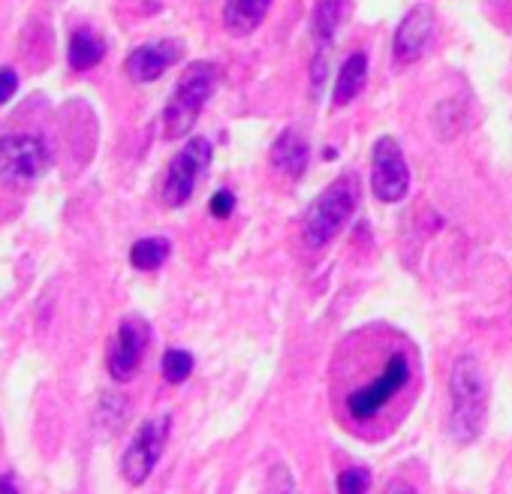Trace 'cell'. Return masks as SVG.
<instances>
[{
  "label": "cell",
  "mask_w": 512,
  "mask_h": 494,
  "mask_svg": "<svg viewBox=\"0 0 512 494\" xmlns=\"http://www.w3.org/2000/svg\"><path fill=\"white\" fill-rule=\"evenodd\" d=\"M422 392V356L413 338L389 323L350 332L329 365V401L335 422L380 443L392 437Z\"/></svg>",
  "instance_id": "obj_1"
},
{
  "label": "cell",
  "mask_w": 512,
  "mask_h": 494,
  "mask_svg": "<svg viewBox=\"0 0 512 494\" xmlns=\"http://www.w3.org/2000/svg\"><path fill=\"white\" fill-rule=\"evenodd\" d=\"M488 413V380L473 356H461L449 374V437L461 446L482 434Z\"/></svg>",
  "instance_id": "obj_2"
},
{
  "label": "cell",
  "mask_w": 512,
  "mask_h": 494,
  "mask_svg": "<svg viewBox=\"0 0 512 494\" xmlns=\"http://www.w3.org/2000/svg\"><path fill=\"white\" fill-rule=\"evenodd\" d=\"M362 199V181L356 172H344L335 178L305 211L302 217V238L311 251H323V247L347 226L356 205Z\"/></svg>",
  "instance_id": "obj_3"
},
{
  "label": "cell",
  "mask_w": 512,
  "mask_h": 494,
  "mask_svg": "<svg viewBox=\"0 0 512 494\" xmlns=\"http://www.w3.org/2000/svg\"><path fill=\"white\" fill-rule=\"evenodd\" d=\"M217 79H220L217 67L208 61H196L184 70V76L178 79V85H175L172 97L166 100V109H163L166 139H181L196 127L205 103L211 100V94L217 88Z\"/></svg>",
  "instance_id": "obj_4"
},
{
  "label": "cell",
  "mask_w": 512,
  "mask_h": 494,
  "mask_svg": "<svg viewBox=\"0 0 512 494\" xmlns=\"http://www.w3.org/2000/svg\"><path fill=\"white\" fill-rule=\"evenodd\" d=\"M211 157H214V145L205 136H193L184 142V148L172 157L160 187V199L166 208H181L190 202L193 190L199 187L202 175L211 166Z\"/></svg>",
  "instance_id": "obj_5"
},
{
  "label": "cell",
  "mask_w": 512,
  "mask_h": 494,
  "mask_svg": "<svg viewBox=\"0 0 512 494\" xmlns=\"http://www.w3.org/2000/svg\"><path fill=\"white\" fill-rule=\"evenodd\" d=\"M169 431H172V416L169 413L151 416V419H145L139 425V431L133 434L130 446L121 455V476L130 485H142L154 473L160 455L166 452Z\"/></svg>",
  "instance_id": "obj_6"
},
{
  "label": "cell",
  "mask_w": 512,
  "mask_h": 494,
  "mask_svg": "<svg viewBox=\"0 0 512 494\" xmlns=\"http://www.w3.org/2000/svg\"><path fill=\"white\" fill-rule=\"evenodd\" d=\"M52 163L49 145L40 136H4L0 139V181L4 184H28L46 175Z\"/></svg>",
  "instance_id": "obj_7"
},
{
  "label": "cell",
  "mask_w": 512,
  "mask_h": 494,
  "mask_svg": "<svg viewBox=\"0 0 512 494\" xmlns=\"http://www.w3.org/2000/svg\"><path fill=\"white\" fill-rule=\"evenodd\" d=\"M371 190L380 202L392 205L410 193V169L398 139L380 136L371 151Z\"/></svg>",
  "instance_id": "obj_8"
},
{
  "label": "cell",
  "mask_w": 512,
  "mask_h": 494,
  "mask_svg": "<svg viewBox=\"0 0 512 494\" xmlns=\"http://www.w3.org/2000/svg\"><path fill=\"white\" fill-rule=\"evenodd\" d=\"M148 344H151V326L142 317L121 320L115 338L109 341V356H106V368H109L112 380H118V383L133 380L148 353Z\"/></svg>",
  "instance_id": "obj_9"
},
{
  "label": "cell",
  "mask_w": 512,
  "mask_h": 494,
  "mask_svg": "<svg viewBox=\"0 0 512 494\" xmlns=\"http://www.w3.org/2000/svg\"><path fill=\"white\" fill-rule=\"evenodd\" d=\"M434 10L428 4H419L413 7L395 28V40H392V55L395 61L404 67V64H413L425 55V49L431 46L434 40Z\"/></svg>",
  "instance_id": "obj_10"
},
{
  "label": "cell",
  "mask_w": 512,
  "mask_h": 494,
  "mask_svg": "<svg viewBox=\"0 0 512 494\" xmlns=\"http://www.w3.org/2000/svg\"><path fill=\"white\" fill-rule=\"evenodd\" d=\"M178 58H181V46L172 43V40L145 43V46H139V49L130 52L124 70H127V76H130L136 85H148V82H157Z\"/></svg>",
  "instance_id": "obj_11"
},
{
  "label": "cell",
  "mask_w": 512,
  "mask_h": 494,
  "mask_svg": "<svg viewBox=\"0 0 512 494\" xmlns=\"http://www.w3.org/2000/svg\"><path fill=\"white\" fill-rule=\"evenodd\" d=\"M308 160H311L308 139L302 136V130L287 127L272 145V166L281 169L284 175H290L293 181H299L308 169Z\"/></svg>",
  "instance_id": "obj_12"
},
{
  "label": "cell",
  "mask_w": 512,
  "mask_h": 494,
  "mask_svg": "<svg viewBox=\"0 0 512 494\" xmlns=\"http://www.w3.org/2000/svg\"><path fill=\"white\" fill-rule=\"evenodd\" d=\"M272 0H223V25L232 37H250L269 16Z\"/></svg>",
  "instance_id": "obj_13"
},
{
  "label": "cell",
  "mask_w": 512,
  "mask_h": 494,
  "mask_svg": "<svg viewBox=\"0 0 512 494\" xmlns=\"http://www.w3.org/2000/svg\"><path fill=\"white\" fill-rule=\"evenodd\" d=\"M365 82H368V55H365V52H353V55L341 64L338 79H335V91H332L335 109L350 106V103L362 94Z\"/></svg>",
  "instance_id": "obj_14"
},
{
  "label": "cell",
  "mask_w": 512,
  "mask_h": 494,
  "mask_svg": "<svg viewBox=\"0 0 512 494\" xmlns=\"http://www.w3.org/2000/svg\"><path fill=\"white\" fill-rule=\"evenodd\" d=\"M103 58H106V40L97 31H91V28L73 31L70 46H67V61L76 73L94 70Z\"/></svg>",
  "instance_id": "obj_15"
},
{
  "label": "cell",
  "mask_w": 512,
  "mask_h": 494,
  "mask_svg": "<svg viewBox=\"0 0 512 494\" xmlns=\"http://www.w3.org/2000/svg\"><path fill=\"white\" fill-rule=\"evenodd\" d=\"M172 254V244L169 238H139L133 247H130V266L139 269V272H157Z\"/></svg>",
  "instance_id": "obj_16"
},
{
  "label": "cell",
  "mask_w": 512,
  "mask_h": 494,
  "mask_svg": "<svg viewBox=\"0 0 512 494\" xmlns=\"http://www.w3.org/2000/svg\"><path fill=\"white\" fill-rule=\"evenodd\" d=\"M160 371H163L166 383H184L193 374V356L187 350H181V347H169L163 353Z\"/></svg>",
  "instance_id": "obj_17"
},
{
  "label": "cell",
  "mask_w": 512,
  "mask_h": 494,
  "mask_svg": "<svg viewBox=\"0 0 512 494\" xmlns=\"http://www.w3.org/2000/svg\"><path fill=\"white\" fill-rule=\"evenodd\" d=\"M338 19H341L338 0H323L320 10H317V19H314V34L320 40H332V34L338 28Z\"/></svg>",
  "instance_id": "obj_18"
},
{
  "label": "cell",
  "mask_w": 512,
  "mask_h": 494,
  "mask_svg": "<svg viewBox=\"0 0 512 494\" xmlns=\"http://www.w3.org/2000/svg\"><path fill=\"white\" fill-rule=\"evenodd\" d=\"M338 491L344 494H356V491H365L371 485V473L365 467H347L344 473H338Z\"/></svg>",
  "instance_id": "obj_19"
},
{
  "label": "cell",
  "mask_w": 512,
  "mask_h": 494,
  "mask_svg": "<svg viewBox=\"0 0 512 494\" xmlns=\"http://www.w3.org/2000/svg\"><path fill=\"white\" fill-rule=\"evenodd\" d=\"M16 91H19V73L4 67V70H0V106L10 103L16 97Z\"/></svg>",
  "instance_id": "obj_20"
},
{
  "label": "cell",
  "mask_w": 512,
  "mask_h": 494,
  "mask_svg": "<svg viewBox=\"0 0 512 494\" xmlns=\"http://www.w3.org/2000/svg\"><path fill=\"white\" fill-rule=\"evenodd\" d=\"M232 208H235V196H232L229 190H217V193L211 196V214H214V217L226 220V217L232 214Z\"/></svg>",
  "instance_id": "obj_21"
},
{
  "label": "cell",
  "mask_w": 512,
  "mask_h": 494,
  "mask_svg": "<svg viewBox=\"0 0 512 494\" xmlns=\"http://www.w3.org/2000/svg\"><path fill=\"white\" fill-rule=\"evenodd\" d=\"M0 491H19V482L13 476H0Z\"/></svg>",
  "instance_id": "obj_22"
}]
</instances>
